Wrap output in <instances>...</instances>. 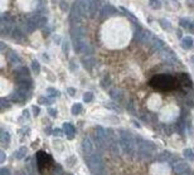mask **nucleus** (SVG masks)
<instances>
[{
  "label": "nucleus",
  "mask_w": 194,
  "mask_h": 175,
  "mask_svg": "<svg viewBox=\"0 0 194 175\" xmlns=\"http://www.w3.org/2000/svg\"><path fill=\"white\" fill-rule=\"evenodd\" d=\"M0 175H10V171L7 168H2L0 169Z\"/></svg>",
  "instance_id": "42"
},
{
  "label": "nucleus",
  "mask_w": 194,
  "mask_h": 175,
  "mask_svg": "<svg viewBox=\"0 0 194 175\" xmlns=\"http://www.w3.org/2000/svg\"><path fill=\"white\" fill-rule=\"evenodd\" d=\"M120 148L121 150L127 154L131 155L134 150L136 149V139H133V135L127 131H121L120 132Z\"/></svg>",
  "instance_id": "3"
},
{
  "label": "nucleus",
  "mask_w": 194,
  "mask_h": 175,
  "mask_svg": "<svg viewBox=\"0 0 194 175\" xmlns=\"http://www.w3.org/2000/svg\"><path fill=\"white\" fill-rule=\"evenodd\" d=\"M63 129H59V127H56L54 130H53V134L56 135V136H62L63 135Z\"/></svg>",
  "instance_id": "40"
},
{
  "label": "nucleus",
  "mask_w": 194,
  "mask_h": 175,
  "mask_svg": "<svg viewBox=\"0 0 194 175\" xmlns=\"http://www.w3.org/2000/svg\"><path fill=\"white\" fill-rule=\"evenodd\" d=\"M159 54H160V57H161V59H163L164 62H167V63H169V64H174V63L178 62L177 55H175L168 47H165L164 49H161V50L159 52Z\"/></svg>",
  "instance_id": "9"
},
{
  "label": "nucleus",
  "mask_w": 194,
  "mask_h": 175,
  "mask_svg": "<svg viewBox=\"0 0 194 175\" xmlns=\"http://www.w3.org/2000/svg\"><path fill=\"white\" fill-rule=\"evenodd\" d=\"M149 5H150L153 9H160V8H161L160 0H149Z\"/></svg>",
  "instance_id": "33"
},
{
  "label": "nucleus",
  "mask_w": 194,
  "mask_h": 175,
  "mask_svg": "<svg viewBox=\"0 0 194 175\" xmlns=\"http://www.w3.org/2000/svg\"><path fill=\"white\" fill-rule=\"evenodd\" d=\"M92 2H93V0H76L71 12L78 14L82 18L83 17H88V13H90Z\"/></svg>",
  "instance_id": "6"
},
{
  "label": "nucleus",
  "mask_w": 194,
  "mask_h": 175,
  "mask_svg": "<svg viewBox=\"0 0 194 175\" xmlns=\"http://www.w3.org/2000/svg\"><path fill=\"white\" fill-rule=\"evenodd\" d=\"M109 95H110V97H111L114 101H122V98H124V92H122L120 88H117V87L110 88V90H109Z\"/></svg>",
  "instance_id": "16"
},
{
  "label": "nucleus",
  "mask_w": 194,
  "mask_h": 175,
  "mask_svg": "<svg viewBox=\"0 0 194 175\" xmlns=\"http://www.w3.org/2000/svg\"><path fill=\"white\" fill-rule=\"evenodd\" d=\"M23 115L25 116V117H28V119H29V112H28V110H25V111L23 112Z\"/></svg>",
  "instance_id": "47"
},
{
  "label": "nucleus",
  "mask_w": 194,
  "mask_h": 175,
  "mask_svg": "<svg viewBox=\"0 0 194 175\" xmlns=\"http://www.w3.org/2000/svg\"><path fill=\"white\" fill-rule=\"evenodd\" d=\"M82 105L81 103H75L73 106H72V108H71V112L75 115V116H77V115H80L81 112H82Z\"/></svg>",
  "instance_id": "29"
},
{
  "label": "nucleus",
  "mask_w": 194,
  "mask_h": 175,
  "mask_svg": "<svg viewBox=\"0 0 194 175\" xmlns=\"http://www.w3.org/2000/svg\"><path fill=\"white\" fill-rule=\"evenodd\" d=\"M53 102H54L53 97H43V96H41V97L38 98V103H39V105H47V106H49V105H52Z\"/></svg>",
  "instance_id": "26"
},
{
  "label": "nucleus",
  "mask_w": 194,
  "mask_h": 175,
  "mask_svg": "<svg viewBox=\"0 0 194 175\" xmlns=\"http://www.w3.org/2000/svg\"><path fill=\"white\" fill-rule=\"evenodd\" d=\"M10 139L12 136L8 131H2V134H0V141H2L3 145H8L10 142Z\"/></svg>",
  "instance_id": "23"
},
{
  "label": "nucleus",
  "mask_w": 194,
  "mask_h": 175,
  "mask_svg": "<svg viewBox=\"0 0 194 175\" xmlns=\"http://www.w3.org/2000/svg\"><path fill=\"white\" fill-rule=\"evenodd\" d=\"M92 100H93V93H92V92H86V93L83 95V101H85V102L88 103V102H91Z\"/></svg>",
  "instance_id": "36"
},
{
  "label": "nucleus",
  "mask_w": 194,
  "mask_h": 175,
  "mask_svg": "<svg viewBox=\"0 0 194 175\" xmlns=\"http://www.w3.org/2000/svg\"><path fill=\"white\" fill-rule=\"evenodd\" d=\"M82 64H83V67H85L86 69L93 68V66H95V58H93V57H90V55L85 57L83 59H82Z\"/></svg>",
  "instance_id": "19"
},
{
  "label": "nucleus",
  "mask_w": 194,
  "mask_h": 175,
  "mask_svg": "<svg viewBox=\"0 0 194 175\" xmlns=\"http://www.w3.org/2000/svg\"><path fill=\"white\" fill-rule=\"evenodd\" d=\"M160 24L164 26L165 31H172V28H173V26H172V24H170V23H168V21H167V20H164V19H163V20H160Z\"/></svg>",
  "instance_id": "37"
},
{
  "label": "nucleus",
  "mask_w": 194,
  "mask_h": 175,
  "mask_svg": "<svg viewBox=\"0 0 194 175\" xmlns=\"http://www.w3.org/2000/svg\"><path fill=\"white\" fill-rule=\"evenodd\" d=\"M192 23H193V21H189V20H188V19H185V18H183V19H180V20H179V25H180V26H183V28H187V29H189V28H190Z\"/></svg>",
  "instance_id": "35"
},
{
  "label": "nucleus",
  "mask_w": 194,
  "mask_h": 175,
  "mask_svg": "<svg viewBox=\"0 0 194 175\" xmlns=\"http://www.w3.org/2000/svg\"><path fill=\"white\" fill-rule=\"evenodd\" d=\"M193 38L192 37H184L183 39H182V44H183V47L185 48V49H189V48H192L193 47Z\"/></svg>",
  "instance_id": "25"
},
{
  "label": "nucleus",
  "mask_w": 194,
  "mask_h": 175,
  "mask_svg": "<svg viewBox=\"0 0 194 175\" xmlns=\"http://www.w3.org/2000/svg\"><path fill=\"white\" fill-rule=\"evenodd\" d=\"M27 153H28V149H27L25 146H22V148H19V150H18V151H15L14 156H15V159L20 160V159H23V158L27 155Z\"/></svg>",
  "instance_id": "24"
},
{
  "label": "nucleus",
  "mask_w": 194,
  "mask_h": 175,
  "mask_svg": "<svg viewBox=\"0 0 194 175\" xmlns=\"http://www.w3.org/2000/svg\"><path fill=\"white\" fill-rule=\"evenodd\" d=\"M29 93H30V92H25V91H22V90H19V88H17V90L12 93L10 100H13V101L17 102V103H24V102L27 101Z\"/></svg>",
  "instance_id": "11"
},
{
  "label": "nucleus",
  "mask_w": 194,
  "mask_h": 175,
  "mask_svg": "<svg viewBox=\"0 0 194 175\" xmlns=\"http://www.w3.org/2000/svg\"><path fill=\"white\" fill-rule=\"evenodd\" d=\"M82 149L85 155H92L96 154V146H95V141L91 137H85L82 141Z\"/></svg>",
  "instance_id": "10"
},
{
  "label": "nucleus",
  "mask_w": 194,
  "mask_h": 175,
  "mask_svg": "<svg viewBox=\"0 0 194 175\" xmlns=\"http://www.w3.org/2000/svg\"><path fill=\"white\" fill-rule=\"evenodd\" d=\"M47 93L49 95V97H57V96L61 95V93L54 88V87H49V88H47Z\"/></svg>",
  "instance_id": "34"
},
{
  "label": "nucleus",
  "mask_w": 194,
  "mask_h": 175,
  "mask_svg": "<svg viewBox=\"0 0 194 175\" xmlns=\"http://www.w3.org/2000/svg\"><path fill=\"white\" fill-rule=\"evenodd\" d=\"M187 4L189 7H194V0H187Z\"/></svg>",
  "instance_id": "46"
},
{
  "label": "nucleus",
  "mask_w": 194,
  "mask_h": 175,
  "mask_svg": "<svg viewBox=\"0 0 194 175\" xmlns=\"http://www.w3.org/2000/svg\"><path fill=\"white\" fill-rule=\"evenodd\" d=\"M30 68H32V71H33L36 74H38V73L41 72V64H39L38 61H36V59L32 61V66H30Z\"/></svg>",
  "instance_id": "30"
},
{
  "label": "nucleus",
  "mask_w": 194,
  "mask_h": 175,
  "mask_svg": "<svg viewBox=\"0 0 194 175\" xmlns=\"http://www.w3.org/2000/svg\"><path fill=\"white\" fill-rule=\"evenodd\" d=\"M32 20H33V23L37 25V28H44L47 25V18L44 15H41V14H37V15H33L30 18Z\"/></svg>",
  "instance_id": "15"
},
{
  "label": "nucleus",
  "mask_w": 194,
  "mask_h": 175,
  "mask_svg": "<svg viewBox=\"0 0 194 175\" xmlns=\"http://www.w3.org/2000/svg\"><path fill=\"white\" fill-rule=\"evenodd\" d=\"M184 156H185V159H188L190 161H194V151L192 149H185L184 150Z\"/></svg>",
  "instance_id": "31"
},
{
  "label": "nucleus",
  "mask_w": 194,
  "mask_h": 175,
  "mask_svg": "<svg viewBox=\"0 0 194 175\" xmlns=\"http://www.w3.org/2000/svg\"><path fill=\"white\" fill-rule=\"evenodd\" d=\"M173 154H170L169 151H163L161 154H159L158 155V161H163V163H165V161H168V163H170V160L173 159Z\"/></svg>",
  "instance_id": "20"
},
{
  "label": "nucleus",
  "mask_w": 194,
  "mask_h": 175,
  "mask_svg": "<svg viewBox=\"0 0 194 175\" xmlns=\"http://www.w3.org/2000/svg\"><path fill=\"white\" fill-rule=\"evenodd\" d=\"M101 86L104 87V88H106V90L111 87V78H110L109 74H105V77L101 79Z\"/></svg>",
  "instance_id": "27"
},
{
  "label": "nucleus",
  "mask_w": 194,
  "mask_h": 175,
  "mask_svg": "<svg viewBox=\"0 0 194 175\" xmlns=\"http://www.w3.org/2000/svg\"><path fill=\"white\" fill-rule=\"evenodd\" d=\"M32 111H33V115L37 117V116L39 115V112H41V108H39L37 105H34V106H32Z\"/></svg>",
  "instance_id": "39"
},
{
  "label": "nucleus",
  "mask_w": 194,
  "mask_h": 175,
  "mask_svg": "<svg viewBox=\"0 0 194 175\" xmlns=\"http://www.w3.org/2000/svg\"><path fill=\"white\" fill-rule=\"evenodd\" d=\"M85 163L88 168V170L93 175H105L106 166L104 164L102 158L99 154H92V155H85Z\"/></svg>",
  "instance_id": "2"
},
{
  "label": "nucleus",
  "mask_w": 194,
  "mask_h": 175,
  "mask_svg": "<svg viewBox=\"0 0 194 175\" xmlns=\"http://www.w3.org/2000/svg\"><path fill=\"white\" fill-rule=\"evenodd\" d=\"M101 10V2L100 0H93L92 4H91V9H90V13H88V17H95L96 13Z\"/></svg>",
  "instance_id": "18"
},
{
  "label": "nucleus",
  "mask_w": 194,
  "mask_h": 175,
  "mask_svg": "<svg viewBox=\"0 0 194 175\" xmlns=\"http://www.w3.org/2000/svg\"><path fill=\"white\" fill-rule=\"evenodd\" d=\"M15 175H25V174H24L23 171H17V173H15Z\"/></svg>",
  "instance_id": "49"
},
{
  "label": "nucleus",
  "mask_w": 194,
  "mask_h": 175,
  "mask_svg": "<svg viewBox=\"0 0 194 175\" xmlns=\"http://www.w3.org/2000/svg\"><path fill=\"white\" fill-rule=\"evenodd\" d=\"M173 158L174 159L170 160V165H172V168L177 175H185V174L190 173V168L184 160H182L177 156H173Z\"/></svg>",
  "instance_id": "7"
},
{
  "label": "nucleus",
  "mask_w": 194,
  "mask_h": 175,
  "mask_svg": "<svg viewBox=\"0 0 194 175\" xmlns=\"http://www.w3.org/2000/svg\"><path fill=\"white\" fill-rule=\"evenodd\" d=\"M0 108H2V111L10 108V101L7 98H0Z\"/></svg>",
  "instance_id": "28"
},
{
  "label": "nucleus",
  "mask_w": 194,
  "mask_h": 175,
  "mask_svg": "<svg viewBox=\"0 0 194 175\" xmlns=\"http://www.w3.org/2000/svg\"><path fill=\"white\" fill-rule=\"evenodd\" d=\"M27 168H28V171H29L30 175H37V174H36V168H38V165H37V160H34L33 158H32L30 163H29V160H28V163H27Z\"/></svg>",
  "instance_id": "21"
},
{
  "label": "nucleus",
  "mask_w": 194,
  "mask_h": 175,
  "mask_svg": "<svg viewBox=\"0 0 194 175\" xmlns=\"http://www.w3.org/2000/svg\"><path fill=\"white\" fill-rule=\"evenodd\" d=\"M135 38H136L139 42L144 43V44H150V45H151V43L155 40V38H156V37H155L151 32H149V31H145V29L139 28V31L135 33Z\"/></svg>",
  "instance_id": "8"
},
{
  "label": "nucleus",
  "mask_w": 194,
  "mask_h": 175,
  "mask_svg": "<svg viewBox=\"0 0 194 175\" xmlns=\"http://www.w3.org/2000/svg\"><path fill=\"white\" fill-rule=\"evenodd\" d=\"M8 59H9V62L10 63H13V64H19L20 63V57L15 53V52H13V50H10L9 53H8Z\"/></svg>",
  "instance_id": "22"
},
{
  "label": "nucleus",
  "mask_w": 194,
  "mask_h": 175,
  "mask_svg": "<svg viewBox=\"0 0 194 175\" xmlns=\"http://www.w3.org/2000/svg\"><path fill=\"white\" fill-rule=\"evenodd\" d=\"M29 77V68L28 67H18L15 69V79Z\"/></svg>",
  "instance_id": "17"
},
{
  "label": "nucleus",
  "mask_w": 194,
  "mask_h": 175,
  "mask_svg": "<svg viewBox=\"0 0 194 175\" xmlns=\"http://www.w3.org/2000/svg\"><path fill=\"white\" fill-rule=\"evenodd\" d=\"M116 13H117V12H116V8H115L114 5L106 4V5H104V7L101 8V10H100V18H102V19L105 20V19L110 18L111 15H115Z\"/></svg>",
  "instance_id": "12"
},
{
  "label": "nucleus",
  "mask_w": 194,
  "mask_h": 175,
  "mask_svg": "<svg viewBox=\"0 0 194 175\" xmlns=\"http://www.w3.org/2000/svg\"><path fill=\"white\" fill-rule=\"evenodd\" d=\"M48 113L52 116V117H56V116H57V111H56V108H53V107H49V108H48Z\"/></svg>",
  "instance_id": "41"
},
{
  "label": "nucleus",
  "mask_w": 194,
  "mask_h": 175,
  "mask_svg": "<svg viewBox=\"0 0 194 175\" xmlns=\"http://www.w3.org/2000/svg\"><path fill=\"white\" fill-rule=\"evenodd\" d=\"M62 129H63L64 134H66V136H67L70 140H72V139L75 137V135H76V127H75L72 124H70V122H64L63 126H62Z\"/></svg>",
  "instance_id": "14"
},
{
  "label": "nucleus",
  "mask_w": 194,
  "mask_h": 175,
  "mask_svg": "<svg viewBox=\"0 0 194 175\" xmlns=\"http://www.w3.org/2000/svg\"><path fill=\"white\" fill-rule=\"evenodd\" d=\"M36 160H37V165H38V170L41 174H44L47 170H51V168L54 165L53 158L51 155H48L44 151H38L36 155Z\"/></svg>",
  "instance_id": "5"
},
{
  "label": "nucleus",
  "mask_w": 194,
  "mask_h": 175,
  "mask_svg": "<svg viewBox=\"0 0 194 175\" xmlns=\"http://www.w3.org/2000/svg\"><path fill=\"white\" fill-rule=\"evenodd\" d=\"M67 92H68L70 96H75V95H76V90L73 88V87H70V88L67 90Z\"/></svg>",
  "instance_id": "44"
},
{
  "label": "nucleus",
  "mask_w": 194,
  "mask_h": 175,
  "mask_svg": "<svg viewBox=\"0 0 194 175\" xmlns=\"http://www.w3.org/2000/svg\"><path fill=\"white\" fill-rule=\"evenodd\" d=\"M149 84L158 91H172L177 88L179 82L178 78L170 74H156L150 79Z\"/></svg>",
  "instance_id": "1"
},
{
  "label": "nucleus",
  "mask_w": 194,
  "mask_h": 175,
  "mask_svg": "<svg viewBox=\"0 0 194 175\" xmlns=\"http://www.w3.org/2000/svg\"><path fill=\"white\" fill-rule=\"evenodd\" d=\"M121 10H122V12H124V13H125V14H126V15H127L129 18H130V19H131L133 21H135V23H136V18H135V15H133V14H131L130 12H129V10H126V9L124 8V7H121Z\"/></svg>",
  "instance_id": "38"
},
{
  "label": "nucleus",
  "mask_w": 194,
  "mask_h": 175,
  "mask_svg": "<svg viewBox=\"0 0 194 175\" xmlns=\"http://www.w3.org/2000/svg\"><path fill=\"white\" fill-rule=\"evenodd\" d=\"M54 42H56V43H58V44L61 43V42H59V37H58V35H56V37H54Z\"/></svg>",
  "instance_id": "48"
},
{
  "label": "nucleus",
  "mask_w": 194,
  "mask_h": 175,
  "mask_svg": "<svg viewBox=\"0 0 194 175\" xmlns=\"http://www.w3.org/2000/svg\"><path fill=\"white\" fill-rule=\"evenodd\" d=\"M7 160V156H5V153L2 150V151H0V163H4Z\"/></svg>",
  "instance_id": "43"
},
{
  "label": "nucleus",
  "mask_w": 194,
  "mask_h": 175,
  "mask_svg": "<svg viewBox=\"0 0 194 175\" xmlns=\"http://www.w3.org/2000/svg\"><path fill=\"white\" fill-rule=\"evenodd\" d=\"M136 149L139 151V155L143 159H149V158H151V155L155 151L156 146L153 142H150V141H148V140H145L143 137H138L136 139Z\"/></svg>",
  "instance_id": "4"
},
{
  "label": "nucleus",
  "mask_w": 194,
  "mask_h": 175,
  "mask_svg": "<svg viewBox=\"0 0 194 175\" xmlns=\"http://www.w3.org/2000/svg\"><path fill=\"white\" fill-rule=\"evenodd\" d=\"M190 61H192V62H194V55H192V57H190Z\"/></svg>",
  "instance_id": "50"
},
{
  "label": "nucleus",
  "mask_w": 194,
  "mask_h": 175,
  "mask_svg": "<svg viewBox=\"0 0 194 175\" xmlns=\"http://www.w3.org/2000/svg\"><path fill=\"white\" fill-rule=\"evenodd\" d=\"M71 35H72V39H80V38H83L86 37V29L81 25H73L70 31Z\"/></svg>",
  "instance_id": "13"
},
{
  "label": "nucleus",
  "mask_w": 194,
  "mask_h": 175,
  "mask_svg": "<svg viewBox=\"0 0 194 175\" xmlns=\"http://www.w3.org/2000/svg\"><path fill=\"white\" fill-rule=\"evenodd\" d=\"M5 49H7V45H5L4 42H2V43H0V50H2V52H5Z\"/></svg>",
  "instance_id": "45"
},
{
  "label": "nucleus",
  "mask_w": 194,
  "mask_h": 175,
  "mask_svg": "<svg viewBox=\"0 0 194 175\" xmlns=\"http://www.w3.org/2000/svg\"><path fill=\"white\" fill-rule=\"evenodd\" d=\"M105 106L106 107H109L110 110H114V111H116V112H120L121 111V108L115 103V102H111V101H109V102H106L105 103Z\"/></svg>",
  "instance_id": "32"
}]
</instances>
